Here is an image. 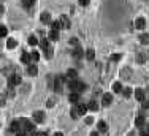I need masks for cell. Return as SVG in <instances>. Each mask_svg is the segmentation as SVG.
I'll return each mask as SVG.
<instances>
[{
  "label": "cell",
  "mask_w": 149,
  "mask_h": 136,
  "mask_svg": "<svg viewBox=\"0 0 149 136\" xmlns=\"http://www.w3.org/2000/svg\"><path fill=\"white\" fill-rule=\"evenodd\" d=\"M68 89H70V92L81 93L83 90L86 89V85L83 84L81 81H78V79H74V81H68Z\"/></svg>",
  "instance_id": "6da1fadb"
},
{
  "label": "cell",
  "mask_w": 149,
  "mask_h": 136,
  "mask_svg": "<svg viewBox=\"0 0 149 136\" xmlns=\"http://www.w3.org/2000/svg\"><path fill=\"white\" fill-rule=\"evenodd\" d=\"M19 123H21V130H24L26 133H35V127H34V122H30V120H27V119H21L19 120Z\"/></svg>",
  "instance_id": "7a4b0ae2"
},
{
  "label": "cell",
  "mask_w": 149,
  "mask_h": 136,
  "mask_svg": "<svg viewBox=\"0 0 149 136\" xmlns=\"http://www.w3.org/2000/svg\"><path fill=\"white\" fill-rule=\"evenodd\" d=\"M121 78L122 81H129V79H132V68L130 67H124L121 70Z\"/></svg>",
  "instance_id": "3957f363"
},
{
  "label": "cell",
  "mask_w": 149,
  "mask_h": 136,
  "mask_svg": "<svg viewBox=\"0 0 149 136\" xmlns=\"http://www.w3.org/2000/svg\"><path fill=\"white\" fill-rule=\"evenodd\" d=\"M65 81H67V78H65V76H57V78H56L54 89L57 90V92H62V87H64V82Z\"/></svg>",
  "instance_id": "277c9868"
},
{
  "label": "cell",
  "mask_w": 149,
  "mask_h": 136,
  "mask_svg": "<svg viewBox=\"0 0 149 136\" xmlns=\"http://www.w3.org/2000/svg\"><path fill=\"white\" fill-rule=\"evenodd\" d=\"M16 84H21V76L19 75H11L10 78H8V85L13 87V85H16Z\"/></svg>",
  "instance_id": "5b68a950"
},
{
  "label": "cell",
  "mask_w": 149,
  "mask_h": 136,
  "mask_svg": "<svg viewBox=\"0 0 149 136\" xmlns=\"http://www.w3.org/2000/svg\"><path fill=\"white\" fill-rule=\"evenodd\" d=\"M32 117H34V122H37V123L44 122V112L43 111H35Z\"/></svg>",
  "instance_id": "8992f818"
},
{
  "label": "cell",
  "mask_w": 149,
  "mask_h": 136,
  "mask_svg": "<svg viewBox=\"0 0 149 136\" xmlns=\"http://www.w3.org/2000/svg\"><path fill=\"white\" fill-rule=\"evenodd\" d=\"M59 21H60V25H62V29H68V27H70V19H68V16L62 14V16L59 17Z\"/></svg>",
  "instance_id": "52a82bcc"
},
{
  "label": "cell",
  "mask_w": 149,
  "mask_h": 136,
  "mask_svg": "<svg viewBox=\"0 0 149 136\" xmlns=\"http://www.w3.org/2000/svg\"><path fill=\"white\" fill-rule=\"evenodd\" d=\"M68 100H70V103H71V105H78V101H79V93L71 92L70 95H68Z\"/></svg>",
  "instance_id": "ba28073f"
},
{
  "label": "cell",
  "mask_w": 149,
  "mask_h": 136,
  "mask_svg": "<svg viewBox=\"0 0 149 136\" xmlns=\"http://www.w3.org/2000/svg\"><path fill=\"white\" fill-rule=\"evenodd\" d=\"M146 59H148V54H146L144 51H140L138 54H136V62H138V63H144Z\"/></svg>",
  "instance_id": "9c48e42d"
},
{
  "label": "cell",
  "mask_w": 149,
  "mask_h": 136,
  "mask_svg": "<svg viewBox=\"0 0 149 136\" xmlns=\"http://www.w3.org/2000/svg\"><path fill=\"white\" fill-rule=\"evenodd\" d=\"M102 103H103V106H109V105H111V103H113V95H111V93H105Z\"/></svg>",
  "instance_id": "30bf717a"
},
{
  "label": "cell",
  "mask_w": 149,
  "mask_h": 136,
  "mask_svg": "<svg viewBox=\"0 0 149 136\" xmlns=\"http://www.w3.org/2000/svg\"><path fill=\"white\" fill-rule=\"evenodd\" d=\"M67 79H68V81H74V79H78V73H76V70H68V71H67Z\"/></svg>",
  "instance_id": "8fae6325"
},
{
  "label": "cell",
  "mask_w": 149,
  "mask_h": 136,
  "mask_svg": "<svg viewBox=\"0 0 149 136\" xmlns=\"http://www.w3.org/2000/svg\"><path fill=\"white\" fill-rule=\"evenodd\" d=\"M135 98L138 100V101H144V90H141V89H136L135 90Z\"/></svg>",
  "instance_id": "7c38bea8"
},
{
  "label": "cell",
  "mask_w": 149,
  "mask_h": 136,
  "mask_svg": "<svg viewBox=\"0 0 149 136\" xmlns=\"http://www.w3.org/2000/svg\"><path fill=\"white\" fill-rule=\"evenodd\" d=\"M144 25H146V21L143 19V17H138V19L135 21V29H138V30L144 29Z\"/></svg>",
  "instance_id": "4fadbf2b"
},
{
  "label": "cell",
  "mask_w": 149,
  "mask_h": 136,
  "mask_svg": "<svg viewBox=\"0 0 149 136\" xmlns=\"http://www.w3.org/2000/svg\"><path fill=\"white\" fill-rule=\"evenodd\" d=\"M10 131H13V133L21 131V123H19V120H14V122L11 123V127H10Z\"/></svg>",
  "instance_id": "5bb4252c"
},
{
  "label": "cell",
  "mask_w": 149,
  "mask_h": 136,
  "mask_svg": "<svg viewBox=\"0 0 149 136\" xmlns=\"http://www.w3.org/2000/svg\"><path fill=\"white\" fill-rule=\"evenodd\" d=\"M40 21L43 22V24H49V22H51V16H49V13H41Z\"/></svg>",
  "instance_id": "9a60e30c"
},
{
  "label": "cell",
  "mask_w": 149,
  "mask_h": 136,
  "mask_svg": "<svg viewBox=\"0 0 149 136\" xmlns=\"http://www.w3.org/2000/svg\"><path fill=\"white\" fill-rule=\"evenodd\" d=\"M27 73L30 76H37L38 75V68L35 67V65H29V68H27Z\"/></svg>",
  "instance_id": "2e32d148"
},
{
  "label": "cell",
  "mask_w": 149,
  "mask_h": 136,
  "mask_svg": "<svg viewBox=\"0 0 149 136\" xmlns=\"http://www.w3.org/2000/svg\"><path fill=\"white\" fill-rule=\"evenodd\" d=\"M34 3H35V0H22V7L27 8V10H32Z\"/></svg>",
  "instance_id": "e0dca14e"
},
{
  "label": "cell",
  "mask_w": 149,
  "mask_h": 136,
  "mask_svg": "<svg viewBox=\"0 0 149 136\" xmlns=\"http://www.w3.org/2000/svg\"><path fill=\"white\" fill-rule=\"evenodd\" d=\"M73 55H74V59H81L83 57V49L79 48V46H76L74 51H73Z\"/></svg>",
  "instance_id": "ac0fdd59"
},
{
  "label": "cell",
  "mask_w": 149,
  "mask_h": 136,
  "mask_svg": "<svg viewBox=\"0 0 149 136\" xmlns=\"http://www.w3.org/2000/svg\"><path fill=\"white\" fill-rule=\"evenodd\" d=\"M70 114H71V117H73V119H78V116H79V111H78V106H76V105H73V108H71Z\"/></svg>",
  "instance_id": "d6986e66"
},
{
  "label": "cell",
  "mask_w": 149,
  "mask_h": 136,
  "mask_svg": "<svg viewBox=\"0 0 149 136\" xmlns=\"http://www.w3.org/2000/svg\"><path fill=\"white\" fill-rule=\"evenodd\" d=\"M140 41H141V44H149V33H141Z\"/></svg>",
  "instance_id": "ffe728a7"
},
{
  "label": "cell",
  "mask_w": 149,
  "mask_h": 136,
  "mask_svg": "<svg viewBox=\"0 0 149 136\" xmlns=\"http://www.w3.org/2000/svg\"><path fill=\"white\" fill-rule=\"evenodd\" d=\"M86 59H87V60H94L95 59V51L94 49H87V51H86Z\"/></svg>",
  "instance_id": "44dd1931"
},
{
  "label": "cell",
  "mask_w": 149,
  "mask_h": 136,
  "mask_svg": "<svg viewBox=\"0 0 149 136\" xmlns=\"http://www.w3.org/2000/svg\"><path fill=\"white\" fill-rule=\"evenodd\" d=\"M135 125L138 127V128H141V127L144 125V117H143V116H138V117H136V119H135Z\"/></svg>",
  "instance_id": "7402d4cb"
},
{
  "label": "cell",
  "mask_w": 149,
  "mask_h": 136,
  "mask_svg": "<svg viewBox=\"0 0 149 136\" xmlns=\"http://www.w3.org/2000/svg\"><path fill=\"white\" fill-rule=\"evenodd\" d=\"M113 90H114L116 93H122V84L121 82H114V84H113Z\"/></svg>",
  "instance_id": "603a6c76"
},
{
  "label": "cell",
  "mask_w": 149,
  "mask_h": 136,
  "mask_svg": "<svg viewBox=\"0 0 149 136\" xmlns=\"http://www.w3.org/2000/svg\"><path fill=\"white\" fill-rule=\"evenodd\" d=\"M76 106H78V111H79V116H84V114H86V112H87V106H86V105H76Z\"/></svg>",
  "instance_id": "cb8c5ba5"
},
{
  "label": "cell",
  "mask_w": 149,
  "mask_h": 136,
  "mask_svg": "<svg viewBox=\"0 0 149 136\" xmlns=\"http://www.w3.org/2000/svg\"><path fill=\"white\" fill-rule=\"evenodd\" d=\"M21 60H22L24 63H29V62H30V54H29V52H22V54H21Z\"/></svg>",
  "instance_id": "d4e9b609"
},
{
  "label": "cell",
  "mask_w": 149,
  "mask_h": 136,
  "mask_svg": "<svg viewBox=\"0 0 149 136\" xmlns=\"http://www.w3.org/2000/svg\"><path fill=\"white\" fill-rule=\"evenodd\" d=\"M7 48H8V49L16 48V40H13V38H8V41H7Z\"/></svg>",
  "instance_id": "484cf974"
},
{
  "label": "cell",
  "mask_w": 149,
  "mask_h": 136,
  "mask_svg": "<svg viewBox=\"0 0 149 136\" xmlns=\"http://www.w3.org/2000/svg\"><path fill=\"white\" fill-rule=\"evenodd\" d=\"M51 30H57L59 32V29H62V25H60V21H54V22H51Z\"/></svg>",
  "instance_id": "4316f807"
},
{
  "label": "cell",
  "mask_w": 149,
  "mask_h": 136,
  "mask_svg": "<svg viewBox=\"0 0 149 136\" xmlns=\"http://www.w3.org/2000/svg\"><path fill=\"white\" fill-rule=\"evenodd\" d=\"M87 108L91 109V111H97V109H98V105H97V101H94V100H92V101H89Z\"/></svg>",
  "instance_id": "83f0119b"
},
{
  "label": "cell",
  "mask_w": 149,
  "mask_h": 136,
  "mask_svg": "<svg viewBox=\"0 0 149 136\" xmlns=\"http://www.w3.org/2000/svg\"><path fill=\"white\" fill-rule=\"evenodd\" d=\"M27 41H29V44H30V46H35V44H38V40H37V37H35V35H30Z\"/></svg>",
  "instance_id": "f1b7e54d"
},
{
  "label": "cell",
  "mask_w": 149,
  "mask_h": 136,
  "mask_svg": "<svg viewBox=\"0 0 149 136\" xmlns=\"http://www.w3.org/2000/svg\"><path fill=\"white\" fill-rule=\"evenodd\" d=\"M40 44H41V49H43V51H44V49H48L49 46H51V44H49V41H48L46 38H43V40L40 41Z\"/></svg>",
  "instance_id": "f546056e"
},
{
  "label": "cell",
  "mask_w": 149,
  "mask_h": 136,
  "mask_svg": "<svg viewBox=\"0 0 149 136\" xmlns=\"http://www.w3.org/2000/svg\"><path fill=\"white\" fill-rule=\"evenodd\" d=\"M7 33H8V29L5 25H0V38H5Z\"/></svg>",
  "instance_id": "4dcf8cb0"
},
{
  "label": "cell",
  "mask_w": 149,
  "mask_h": 136,
  "mask_svg": "<svg viewBox=\"0 0 149 136\" xmlns=\"http://www.w3.org/2000/svg\"><path fill=\"white\" fill-rule=\"evenodd\" d=\"M38 59H40V52H37V51L30 52V60H32V62H37Z\"/></svg>",
  "instance_id": "1f68e13d"
},
{
  "label": "cell",
  "mask_w": 149,
  "mask_h": 136,
  "mask_svg": "<svg viewBox=\"0 0 149 136\" xmlns=\"http://www.w3.org/2000/svg\"><path fill=\"white\" fill-rule=\"evenodd\" d=\"M49 38H51V40H59V32L57 30H51L49 32Z\"/></svg>",
  "instance_id": "d6a6232c"
},
{
  "label": "cell",
  "mask_w": 149,
  "mask_h": 136,
  "mask_svg": "<svg viewBox=\"0 0 149 136\" xmlns=\"http://www.w3.org/2000/svg\"><path fill=\"white\" fill-rule=\"evenodd\" d=\"M97 128L100 130L102 133H105V131H106V123H105V122H98V123H97Z\"/></svg>",
  "instance_id": "836d02e7"
},
{
  "label": "cell",
  "mask_w": 149,
  "mask_h": 136,
  "mask_svg": "<svg viewBox=\"0 0 149 136\" xmlns=\"http://www.w3.org/2000/svg\"><path fill=\"white\" fill-rule=\"evenodd\" d=\"M44 55H46V59H51L52 57V48L49 46L48 49H44Z\"/></svg>",
  "instance_id": "e575fe53"
},
{
  "label": "cell",
  "mask_w": 149,
  "mask_h": 136,
  "mask_svg": "<svg viewBox=\"0 0 149 136\" xmlns=\"http://www.w3.org/2000/svg\"><path fill=\"white\" fill-rule=\"evenodd\" d=\"M122 92H124V97H127V98H129V97L132 95V89H129V87H127V89H124Z\"/></svg>",
  "instance_id": "d590c367"
},
{
  "label": "cell",
  "mask_w": 149,
  "mask_h": 136,
  "mask_svg": "<svg viewBox=\"0 0 149 136\" xmlns=\"http://www.w3.org/2000/svg\"><path fill=\"white\" fill-rule=\"evenodd\" d=\"M119 59H121V54H114V55L111 57V60H113V62H117Z\"/></svg>",
  "instance_id": "8d00e7d4"
},
{
  "label": "cell",
  "mask_w": 149,
  "mask_h": 136,
  "mask_svg": "<svg viewBox=\"0 0 149 136\" xmlns=\"http://www.w3.org/2000/svg\"><path fill=\"white\" fill-rule=\"evenodd\" d=\"M79 2V5H81V7H86V5H89V0H78Z\"/></svg>",
  "instance_id": "74e56055"
},
{
  "label": "cell",
  "mask_w": 149,
  "mask_h": 136,
  "mask_svg": "<svg viewBox=\"0 0 149 136\" xmlns=\"http://www.w3.org/2000/svg\"><path fill=\"white\" fill-rule=\"evenodd\" d=\"M70 44H73V46H78V40H76V38H71V40H70Z\"/></svg>",
  "instance_id": "f35d334b"
},
{
  "label": "cell",
  "mask_w": 149,
  "mask_h": 136,
  "mask_svg": "<svg viewBox=\"0 0 149 136\" xmlns=\"http://www.w3.org/2000/svg\"><path fill=\"white\" fill-rule=\"evenodd\" d=\"M16 136H27V133L24 131V130H21V131H17V133H16Z\"/></svg>",
  "instance_id": "ab89813d"
},
{
  "label": "cell",
  "mask_w": 149,
  "mask_h": 136,
  "mask_svg": "<svg viewBox=\"0 0 149 136\" xmlns=\"http://www.w3.org/2000/svg\"><path fill=\"white\" fill-rule=\"evenodd\" d=\"M143 109H149V101H143Z\"/></svg>",
  "instance_id": "60d3db41"
},
{
  "label": "cell",
  "mask_w": 149,
  "mask_h": 136,
  "mask_svg": "<svg viewBox=\"0 0 149 136\" xmlns=\"http://www.w3.org/2000/svg\"><path fill=\"white\" fill-rule=\"evenodd\" d=\"M92 122H94V119H92V117H87V119H86V123H87V125H91Z\"/></svg>",
  "instance_id": "b9f144b4"
},
{
  "label": "cell",
  "mask_w": 149,
  "mask_h": 136,
  "mask_svg": "<svg viewBox=\"0 0 149 136\" xmlns=\"http://www.w3.org/2000/svg\"><path fill=\"white\" fill-rule=\"evenodd\" d=\"M48 106H49V108H52V106H54V100H49V101H48Z\"/></svg>",
  "instance_id": "7bdbcfd3"
},
{
  "label": "cell",
  "mask_w": 149,
  "mask_h": 136,
  "mask_svg": "<svg viewBox=\"0 0 149 136\" xmlns=\"http://www.w3.org/2000/svg\"><path fill=\"white\" fill-rule=\"evenodd\" d=\"M141 136H149V131H146V130H143V131H141Z\"/></svg>",
  "instance_id": "ee69618b"
},
{
  "label": "cell",
  "mask_w": 149,
  "mask_h": 136,
  "mask_svg": "<svg viewBox=\"0 0 149 136\" xmlns=\"http://www.w3.org/2000/svg\"><path fill=\"white\" fill-rule=\"evenodd\" d=\"M91 136H98V133H97V131H92V133H91Z\"/></svg>",
  "instance_id": "f6af8a7d"
},
{
  "label": "cell",
  "mask_w": 149,
  "mask_h": 136,
  "mask_svg": "<svg viewBox=\"0 0 149 136\" xmlns=\"http://www.w3.org/2000/svg\"><path fill=\"white\" fill-rule=\"evenodd\" d=\"M0 13H3V7L2 5H0Z\"/></svg>",
  "instance_id": "bcb514c9"
},
{
  "label": "cell",
  "mask_w": 149,
  "mask_h": 136,
  "mask_svg": "<svg viewBox=\"0 0 149 136\" xmlns=\"http://www.w3.org/2000/svg\"><path fill=\"white\" fill-rule=\"evenodd\" d=\"M54 136H64V135H62V133H56Z\"/></svg>",
  "instance_id": "7dc6e473"
},
{
  "label": "cell",
  "mask_w": 149,
  "mask_h": 136,
  "mask_svg": "<svg viewBox=\"0 0 149 136\" xmlns=\"http://www.w3.org/2000/svg\"><path fill=\"white\" fill-rule=\"evenodd\" d=\"M148 131H149V123H148Z\"/></svg>",
  "instance_id": "c3c4849f"
},
{
  "label": "cell",
  "mask_w": 149,
  "mask_h": 136,
  "mask_svg": "<svg viewBox=\"0 0 149 136\" xmlns=\"http://www.w3.org/2000/svg\"><path fill=\"white\" fill-rule=\"evenodd\" d=\"M148 93H149V85H148Z\"/></svg>",
  "instance_id": "681fc988"
}]
</instances>
